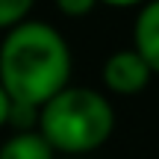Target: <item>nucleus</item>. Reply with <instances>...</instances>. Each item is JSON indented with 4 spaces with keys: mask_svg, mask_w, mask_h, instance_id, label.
<instances>
[{
    "mask_svg": "<svg viewBox=\"0 0 159 159\" xmlns=\"http://www.w3.org/2000/svg\"><path fill=\"white\" fill-rule=\"evenodd\" d=\"M71 50L65 39L41 21H24L0 44V85L12 103L41 109L68 89Z\"/></svg>",
    "mask_w": 159,
    "mask_h": 159,
    "instance_id": "obj_1",
    "label": "nucleus"
},
{
    "mask_svg": "<svg viewBox=\"0 0 159 159\" xmlns=\"http://www.w3.org/2000/svg\"><path fill=\"white\" fill-rule=\"evenodd\" d=\"M115 127V112L91 89H65L39 109V133L53 150L89 153L100 148Z\"/></svg>",
    "mask_w": 159,
    "mask_h": 159,
    "instance_id": "obj_2",
    "label": "nucleus"
},
{
    "mask_svg": "<svg viewBox=\"0 0 159 159\" xmlns=\"http://www.w3.org/2000/svg\"><path fill=\"white\" fill-rule=\"evenodd\" d=\"M150 74L153 71L148 68V62L136 50H118L103 65V83L115 94H136V91H142L150 83Z\"/></svg>",
    "mask_w": 159,
    "mask_h": 159,
    "instance_id": "obj_3",
    "label": "nucleus"
},
{
    "mask_svg": "<svg viewBox=\"0 0 159 159\" xmlns=\"http://www.w3.org/2000/svg\"><path fill=\"white\" fill-rule=\"evenodd\" d=\"M133 39H136V47L133 50L148 62V68L153 74H159V0L148 3L139 12Z\"/></svg>",
    "mask_w": 159,
    "mask_h": 159,
    "instance_id": "obj_4",
    "label": "nucleus"
},
{
    "mask_svg": "<svg viewBox=\"0 0 159 159\" xmlns=\"http://www.w3.org/2000/svg\"><path fill=\"white\" fill-rule=\"evenodd\" d=\"M0 159H53V148L41 133H18L0 148Z\"/></svg>",
    "mask_w": 159,
    "mask_h": 159,
    "instance_id": "obj_5",
    "label": "nucleus"
},
{
    "mask_svg": "<svg viewBox=\"0 0 159 159\" xmlns=\"http://www.w3.org/2000/svg\"><path fill=\"white\" fill-rule=\"evenodd\" d=\"M35 0H0V27H12L24 24L27 12L33 9Z\"/></svg>",
    "mask_w": 159,
    "mask_h": 159,
    "instance_id": "obj_6",
    "label": "nucleus"
},
{
    "mask_svg": "<svg viewBox=\"0 0 159 159\" xmlns=\"http://www.w3.org/2000/svg\"><path fill=\"white\" fill-rule=\"evenodd\" d=\"M94 3H97V0H56L59 12L68 15V18H83V15H89V12L94 9Z\"/></svg>",
    "mask_w": 159,
    "mask_h": 159,
    "instance_id": "obj_7",
    "label": "nucleus"
},
{
    "mask_svg": "<svg viewBox=\"0 0 159 159\" xmlns=\"http://www.w3.org/2000/svg\"><path fill=\"white\" fill-rule=\"evenodd\" d=\"M9 112H12V100H9V94L3 91V85H0V127L9 124Z\"/></svg>",
    "mask_w": 159,
    "mask_h": 159,
    "instance_id": "obj_8",
    "label": "nucleus"
},
{
    "mask_svg": "<svg viewBox=\"0 0 159 159\" xmlns=\"http://www.w3.org/2000/svg\"><path fill=\"white\" fill-rule=\"evenodd\" d=\"M103 3H109V6H136L142 0H103Z\"/></svg>",
    "mask_w": 159,
    "mask_h": 159,
    "instance_id": "obj_9",
    "label": "nucleus"
}]
</instances>
